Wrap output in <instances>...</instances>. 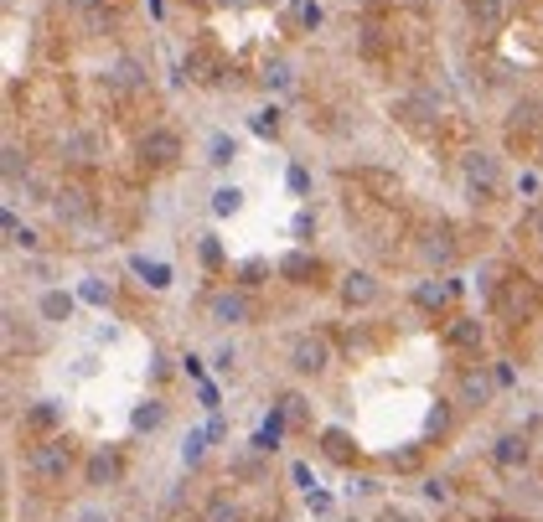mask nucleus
Instances as JSON below:
<instances>
[{"instance_id": "obj_8", "label": "nucleus", "mask_w": 543, "mask_h": 522, "mask_svg": "<svg viewBox=\"0 0 543 522\" xmlns=\"http://www.w3.org/2000/svg\"><path fill=\"white\" fill-rule=\"evenodd\" d=\"M135 156L145 160V166H156V171H171L176 160L187 156V140H181V129H171V125H150L135 140Z\"/></svg>"}, {"instance_id": "obj_48", "label": "nucleus", "mask_w": 543, "mask_h": 522, "mask_svg": "<svg viewBox=\"0 0 543 522\" xmlns=\"http://www.w3.org/2000/svg\"><path fill=\"white\" fill-rule=\"evenodd\" d=\"M305 507H311L316 517H326V512H332V496H326V491H305Z\"/></svg>"}, {"instance_id": "obj_43", "label": "nucleus", "mask_w": 543, "mask_h": 522, "mask_svg": "<svg viewBox=\"0 0 543 522\" xmlns=\"http://www.w3.org/2000/svg\"><path fill=\"white\" fill-rule=\"evenodd\" d=\"M78 295H83L88 305H109V290L98 285V280H83V285H78Z\"/></svg>"}, {"instance_id": "obj_40", "label": "nucleus", "mask_w": 543, "mask_h": 522, "mask_svg": "<svg viewBox=\"0 0 543 522\" xmlns=\"http://www.w3.org/2000/svg\"><path fill=\"white\" fill-rule=\"evenodd\" d=\"M373 522H419V517H415V512H409V507H399V502H384V507H378V517H373Z\"/></svg>"}, {"instance_id": "obj_44", "label": "nucleus", "mask_w": 543, "mask_h": 522, "mask_svg": "<svg viewBox=\"0 0 543 522\" xmlns=\"http://www.w3.org/2000/svg\"><path fill=\"white\" fill-rule=\"evenodd\" d=\"M446 429H450V404L440 398V404L430 409V435H446Z\"/></svg>"}, {"instance_id": "obj_21", "label": "nucleus", "mask_w": 543, "mask_h": 522, "mask_svg": "<svg viewBox=\"0 0 543 522\" xmlns=\"http://www.w3.org/2000/svg\"><path fill=\"white\" fill-rule=\"evenodd\" d=\"M538 125H543V104L538 98H517L507 114V135H533Z\"/></svg>"}, {"instance_id": "obj_50", "label": "nucleus", "mask_w": 543, "mask_h": 522, "mask_svg": "<svg viewBox=\"0 0 543 522\" xmlns=\"http://www.w3.org/2000/svg\"><path fill=\"white\" fill-rule=\"evenodd\" d=\"M528 233L543 243V202H533V212H528Z\"/></svg>"}, {"instance_id": "obj_23", "label": "nucleus", "mask_w": 543, "mask_h": 522, "mask_svg": "<svg viewBox=\"0 0 543 522\" xmlns=\"http://www.w3.org/2000/svg\"><path fill=\"white\" fill-rule=\"evenodd\" d=\"M0 171H5V187H16V181L32 176V160H26V150L16 140H5V150H0Z\"/></svg>"}, {"instance_id": "obj_39", "label": "nucleus", "mask_w": 543, "mask_h": 522, "mask_svg": "<svg viewBox=\"0 0 543 522\" xmlns=\"http://www.w3.org/2000/svg\"><path fill=\"white\" fill-rule=\"evenodd\" d=\"M285 181H290V191H295V197H311V171H305L301 160H290Z\"/></svg>"}, {"instance_id": "obj_3", "label": "nucleus", "mask_w": 543, "mask_h": 522, "mask_svg": "<svg viewBox=\"0 0 543 522\" xmlns=\"http://www.w3.org/2000/svg\"><path fill=\"white\" fill-rule=\"evenodd\" d=\"M415 259L425 264V270L446 274L456 259H461V238H456V228L450 222H430V228H419L415 233Z\"/></svg>"}, {"instance_id": "obj_33", "label": "nucleus", "mask_w": 543, "mask_h": 522, "mask_svg": "<svg viewBox=\"0 0 543 522\" xmlns=\"http://www.w3.org/2000/svg\"><path fill=\"white\" fill-rule=\"evenodd\" d=\"M419 460H425V445H404V450H388V466H394V471H419Z\"/></svg>"}, {"instance_id": "obj_18", "label": "nucleus", "mask_w": 543, "mask_h": 522, "mask_svg": "<svg viewBox=\"0 0 543 522\" xmlns=\"http://www.w3.org/2000/svg\"><path fill=\"white\" fill-rule=\"evenodd\" d=\"M487 342V326L476 316H450L446 321V347L450 352H476Z\"/></svg>"}, {"instance_id": "obj_20", "label": "nucleus", "mask_w": 543, "mask_h": 522, "mask_svg": "<svg viewBox=\"0 0 543 522\" xmlns=\"http://www.w3.org/2000/svg\"><path fill=\"white\" fill-rule=\"evenodd\" d=\"M104 88H109V94H135V88H145V63H135V57L109 63L104 67Z\"/></svg>"}, {"instance_id": "obj_4", "label": "nucleus", "mask_w": 543, "mask_h": 522, "mask_svg": "<svg viewBox=\"0 0 543 522\" xmlns=\"http://www.w3.org/2000/svg\"><path fill=\"white\" fill-rule=\"evenodd\" d=\"M285 367L295 378H321V373L332 367V342H326V332H295L290 336Z\"/></svg>"}, {"instance_id": "obj_28", "label": "nucleus", "mask_w": 543, "mask_h": 522, "mask_svg": "<svg viewBox=\"0 0 543 522\" xmlns=\"http://www.w3.org/2000/svg\"><path fill=\"white\" fill-rule=\"evenodd\" d=\"M208 445H212V429H192V435H187V445H181V466H187V471H197V466L208 460Z\"/></svg>"}, {"instance_id": "obj_22", "label": "nucleus", "mask_w": 543, "mask_h": 522, "mask_svg": "<svg viewBox=\"0 0 543 522\" xmlns=\"http://www.w3.org/2000/svg\"><path fill=\"white\" fill-rule=\"evenodd\" d=\"M73 295L67 290H42V301H36V311H42V321H52V326H63V321H73Z\"/></svg>"}, {"instance_id": "obj_26", "label": "nucleus", "mask_w": 543, "mask_h": 522, "mask_svg": "<svg viewBox=\"0 0 543 522\" xmlns=\"http://www.w3.org/2000/svg\"><path fill=\"white\" fill-rule=\"evenodd\" d=\"M129 270L140 274L150 290H166V285H171V270H166L160 259H145V253H135V259H129Z\"/></svg>"}, {"instance_id": "obj_31", "label": "nucleus", "mask_w": 543, "mask_h": 522, "mask_svg": "<svg viewBox=\"0 0 543 522\" xmlns=\"http://www.w3.org/2000/svg\"><path fill=\"white\" fill-rule=\"evenodd\" d=\"M264 88H274V94H285V88H295V67H290L285 57H274V63H264Z\"/></svg>"}, {"instance_id": "obj_2", "label": "nucleus", "mask_w": 543, "mask_h": 522, "mask_svg": "<svg viewBox=\"0 0 543 522\" xmlns=\"http://www.w3.org/2000/svg\"><path fill=\"white\" fill-rule=\"evenodd\" d=\"M461 187L471 202L492 207L497 197H502V160L492 156V150H466L461 156Z\"/></svg>"}, {"instance_id": "obj_34", "label": "nucleus", "mask_w": 543, "mask_h": 522, "mask_svg": "<svg viewBox=\"0 0 543 522\" xmlns=\"http://www.w3.org/2000/svg\"><path fill=\"white\" fill-rule=\"evenodd\" d=\"M187 73H192L197 83H212L218 78V63H212L208 52H187Z\"/></svg>"}, {"instance_id": "obj_36", "label": "nucleus", "mask_w": 543, "mask_h": 522, "mask_svg": "<svg viewBox=\"0 0 543 522\" xmlns=\"http://www.w3.org/2000/svg\"><path fill=\"white\" fill-rule=\"evenodd\" d=\"M63 5L73 11V16H83L88 26H98V21H104V0H63Z\"/></svg>"}, {"instance_id": "obj_51", "label": "nucleus", "mask_w": 543, "mask_h": 522, "mask_svg": "<svg viewBox=\"0 0 543 522\" xmlns=\"http://www.w3.org/2000/svg\"><path fill=\"white\" fill-rule=\"evenodd\" d=\"M492 378H497V388H512V383H517V373H512L507 363H497V367H492Z\"/></svg>"}, {"instance_id": "obj_9", "label": "nucleus", "mask_w": 543, "mask_h": 522, "mask_svg": "<svg viewBox=\"0 0 543 522\" xmlns=\"http://www.w3.org/2000/svg\"><path fill=\"white\" fill-rule=\"evenodd\" d=\"M336 301H342V311H373L384 301V285H378L373 270H347L336 280Z\"/></svg>"}, {"instance_id": "obj_10", "label": "nucleus", "mask_w": 543, "mask_h": 522, "mask_svg": "<svg viewBox=\"0 0 543 522\" xmlns=\"http://www.w3.org/2000/svg\"><path fill=\"white\" fill-rule=\"evenodd\" d=\"M21 435L32 440H47V435H63V398H36L21 409Z\"/></svg>"}, {"instance_id": "obj_49", "label": "nucleus", "mask_w": 543, "mask_h": 522, "mask_svg": "<svg viewBox=\"0 0 543 522\" xmlns=\"http://www.w3.org/2000/svg\"><path fill=\"white\" fill-rule=\"evenodd\" d=\"M5 238H11V249H36V233H32V228H11Z\"/></svg>"}, {"instance_id": "obj_30", "label": "nucleus", "mask_w": 543, "mask_h": 522, "mask_svg": "<svg viewBox=\"0 0 543 522\" xmlns=\"http://www.w3.org/2000/svg\"><path fill=\"white\" fill-rule=\"evenodd\" d=\"M239 212H243V191L233 181L212 191V218H239Z\"/></svg>"}, {"instance_id": "obj_19", "label": "nucleus", "mask_w": 543, "mask_h": 522, "mask_svg": "<svg viewBox=\"0 0 543 522\" xmlns=\"http://www.w3.org/2000/svg\"><path fill=\"white\" fill-rule=\"evenodd\" d=\"M285 425H290V409H285V404H274L270 419H264V425L254 429L249 450H254V455H274V450H280V435H285Z\"/></svg>"}, {"instance_id": "obj_52", "label": "nucleus", "mask_w": 543, "mask_h": 522, "mask_svg": "<svg viewBox=\"0 0 543 522\" xmlns=\"http://www.w3.org/2000/svg\"><path fill=\"white\" fill-rule=\"evenodd\" d=\"M492 522H528V517H492Z\"/></svg>"}, {"instance_id": "obj_45", "label": "nucleus", "mask_w": 543, "mask_h": 522, "mask_svg": "<svg viewBox=\"0 0 543 522\" xmlns=\"http://www.w3.org/2000/svg\"><path fill=\"white\" fill-rule=\"evenodd\" d=\"M290 476H295V486H301V491H316V471H311L305 460H295V466H290Z\"/></svg>"}, {"instance_id": "obj_13", "label": "nucleus", "mask_w": 543, "mask_h": 522, "mask_svg": "<svg viewBox=\"0 0 543 522\" xmlns=\"http://www.w3.org/2000/svg\"><path fill=\"white\" fill-rule=\"evenodd\" d=\"M461 11H466V21H471V32H481V36H497L512 16L507 0H461Z\"/></svg>"}, {"instance_id": "obj_15", "label": "nucleus", "mask_w": 543, "mask_h": 522, "mask_svg": "<svg viewBox=\"0 0 543 522\" xmlns=\"http://www.w3.org/2000/svg\"><path fill=\"white\" fill-rule=\"evenodd\" d=\"M492 460L502 471H523L528 460H533V440H528L523 429H507V435H497L492 440Z\"/></svg>"}, {"instance_id": "obj_35", "label": "nucleus", "mask_w": 543, "mask_h": 522, "mask_svg": "<svg viewBox=\"0 0 543 522\" xmlns=\"http://www.w3.org/2000/svg\"><path fill=\"white\" fill-rule=\"evenodd\" d=\"M197 259H202L208 270H223V243H218L212 233H202V238H197Z\"/></svg>"}, {"instance_id": "obj_27", "label": "nucleus", "mask_w": 543, "mask_h": 522, "mask_svg": "<svg viewBox=\"0 0 543 522\" xmlns=\"http://www.w3.org/2000/svg\"><path fill=\"white\" fill-rule=\"evenodd\" d=\"M321 450H326V455H332L336 466L357 460V445H352V435H347V429H326V435H321Z\"/></svg>"}, {"instance_id": "obj_1", "label": "nucleus", "mask_w": 543, "mask_h": 522, "mask_svg": "<svg viewBox=\"0 0 543 522\" xmlns=\"http://www.w3.org/2000/svg\"><path fill=\"white\" fill-rule=\"evenodd\" d=\"M73 466H78V450H73L67 435H47V440H36L26 450V476H32L36 486H63L67 476H73Z\"/></svg>"}, {"instance_id": "obj_5", "label": "nucleus", "mask_w": 543, "mask_h": 522, "mask_svg": "<svg viewBox=\"0 0 543 522\" xmlns=\"http://www.w3.org/2000/svg\"><path fill=\"white\" fill-rule=\"evenodd\" d=\"M492 305H497V316H507V321H533L538 316V285L528 274H502L492 290Z\"/></svg>"}, {"instance_id": "obj_24", "label": "nucleus", "mask_w": 543, "mask_h": 522, "mask_svg": "<svg viewBox=\"0 0 543 522\" xmlns=\"http://www.w3.org/2000/svg\"><path fill=\"white\" fill-rule=\"evenodd\" d=\"M197 522H243V507L228 496V491H218V496H208V507H202V517Z\"/></svg>"}, {"instance_id": "obj_6", "label": "nucleus", "mask_w": 543, "mask_h": 522, "mask_svg": "<svg viewBox=\"0 0 543 522\" xmlns=\"http://www.w3.org/2000/svg\"><path fill=\"white\" fill-rule=\"evenodd\" d=\"M202 316H208L212 326H254L259 305H254V295H249L243 285H223V290H212L208 295Z\"/></svg>"}, {"instance_id": "obj_46", "label": "nucleus", "mask_w": 543, "mask_h": 522, "mask_svg": "<svg viewBox=\"0 0 543 522\" xmlns=\"http://www.w3.org/2000/svg\"><path fill=\"white\" fill-rule=\"evenodd\" d=\"M290 228H295V238H301V243H305V238H316V218H311L305 207L295 212V222H290Z\"/></svg>"}, {"instance_id": "obj_17", "label": "nucleus", "mask_w": 543, "mask_h": 522, "mask_svg": "<svg viewBox=\"0 0 543 522\" xmlns=\"http://www.w3.org/2000/svg\"><path fill=\"white\" fill-rule=\"evenodd\" d=\"M492 388H497V378H487V373H476V367H466L461 383H456V404H461V409H487V404H492Z\"/></svg>"}, {"instance_id": "obj_16", "label": "nucleus", "mask_w": 543, "mask_h": 522, "mask_svg": "<svg viewBox=\"0 0 543 522\" xmlns=\"http://www.w3.org/2000/svg\"><path fill=\"white\" fill-rule=\"evenodd\" d=\"M52 212H57L63 222H83L88 212H94V197H88L78 181H63V187L52 191Z\"/></svg>"}, {"instance_id": "obj_11", "label": "nucleus", "mask_w": 543, "mask_h": 522, "mask_svg": "<svg viewBox=\"0 0 543 522\" xmlns=\"http://www.w3.org/2000/svg\"><path fill=\"white\" fill-rule=\"evenodd\" d=\"M125 476V455H119V445H94L88 460H83V486H114Z\"/></svg>"}, {"instance_id": "obj_32", "label": "nucleus", "mask_w": 543, "mask_h": 522, "mask_svg": "<svg viewBox=\"0 0 543 522\" xmlns=\"http://www.w3.org/2000/svg\"><path fill=\"white\" fill-rule=\"evenodd\" d=\"M63 156L73 160V166H88V160H94V135H83V129H73V135L63 140Z\"/></svg>"}, {"instance_id": "obj_53", "label": "nucleus", "mask_w": 543, "mask_h": 522, "mask_svg": "<svg viewBox=\"0 0 543 522\" xmlns=\"http://www.w3.org/2000/svg\"><path fill=\"white\" fill-rule=\"evenodd\" d=\"M342 522H357V517H342Z\"/></svg>"}, {"instance_id": "obj_38", "label": "nucleus", "mask_w": 543, "mask_h": 522, "mask_svg": "<svg viewBox=\"0 0 543 522\" xmlns=\"http://www.w3.org/2000/svg\"><path fill=\"white\" fill-rule=\"evenodd\" d=\"M419 491H425V502H435V507L450 502V481H446V476H425V486H419Z\"/></svg>"}, {"instance_id": "obj_7", "label": "nucleus", "mask_w": 543, "mask_h": 522, "mask_svg": "<svg viewBox=\"0 0 543 522\" xmlns=\"http://www.w3.org/2000/svg\"><path fill=\"white\" fill-rule=\"evenodd\" d=\"M388 114H394L399 125L419 129V135H430V129H440L446 104H440V94H430V88H409V94H399L394 104H388Z\"/></svg>"}, {"instance_id": "obj_47", "label": "nucleus", "mask_w": 543, "mask_h": 522, "mask_svg": "<svg viewBox=\"0 0 543 522\" xmlns=\"http://www.w3.org/2000/svg\"><path fill=\"white\" fill-rule=\"evenodd\" d=\"M73 522H114V517H109V507L88 502V507H78V517H73Z\"/></svg>"}, {"instance_id": "obj_25", "label": "nucleus", "mask_w": 543, "mask_h": 522, "mask_svg": "<svg viewBox=\"0 0 543 522\" xmlns=\"http://www.w3.org/2000/svg\"><path fill=\"white\" fill-rule=\"evenodd\" d=\"M129 425L140 429V435H156V429L166 425V398H145L140 409L129 414Z\"/></svg>"}, {"instance_id": "obj_37", "label": "nucleus", "mask_w": 543, "mask_h": 522, "mask_svg": "<svg viewBox=\"0 0 543 522\" xmlns=\"http://www.w3.org/2000/svg\"><path fill=\"white\" fill-rule=\"evenodd\" d=\"M295 26H301V32H316V26H321V5H316V0H295Z\"/></svg>"}, {"instance_id": "obj_12", "label": "nucleus", "mask_w": 543, "mask_h": 522, "mask_svg": "<svg viewBox=\"0 0 543 522\" xmlns=\"http://www.w3.org/2000/svg\"><path fill=\"white\" fill-rule=\"evenodd\" d=\"M274 274L285 280V285H321V274H326V264H321L311 249H290L280 253V264H274Z\"/></svg>"}, {"instance_id": "obj_42", "label": "nucleus", "mask_w": 543, "mask_h": 522, "mask_svg": "<svg viewBox=\"0 0 543 522\" xmlns=\"http://www.w3.org/2000/svg\"><path fill=\"white\" fill-rule=\"evenodd\" d=\"M254 129L274 140V135H280V109H259V114H254Z\"/></svg>"}, {"instance_id": "obj_14", "label": "nucleus", "mask_w": 543, "mask_h": 522, "mask_svg": "<svg viewBox=\"0 0 543 522\" xmlns=\"http://www.w3.org/2000/svg\"><path fill=\"white\" fill-rule=\"evenodd\" d=\"M456 295H461V280H450V274H435V280H419L409 301H415L419 311H435V316H440V311H450V301H456Z\"/></svg>"}, {"instance_id": "obj_41", "label": "nucleus", "mask_w": 543, "mask_h": 522, "mask_svg": "<svg viewBox=\"0 0 543 522\" xmlns=\"http://www.w3.org/2000/svg\"><path fill=\"white\" fill-rule=\"evenodd\" d=\"M212 367H218V373H233V367H239V347H233V342H223V347L212 352Z\"/></svg>"}, {"instance_id": "obj_29", "label": "nucleus", "mask_w": 543, "mask_h": 522, "mask_svg": "<svg viewBox=\"0 0 543 522\" xmlns=\"http://www.w3.org/2000/svg\"><path fill=\"white\" fill-rule=\"evenodd\" d=\"M233 160H239V140H233V135H212L208 140V166L212 171H223V166H233Z\"/></svg>"}]
</instances>
